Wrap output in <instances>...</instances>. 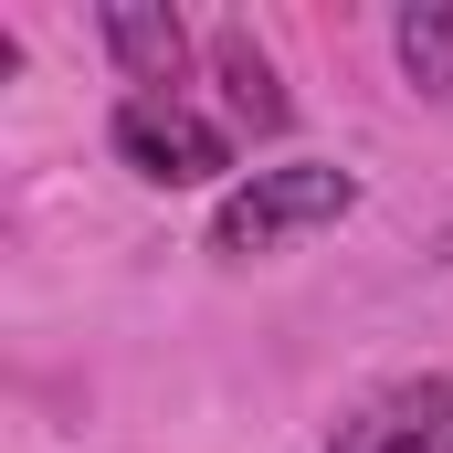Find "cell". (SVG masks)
Here are the masks:
<instances>
[{"instance_id": "obj_5", "label": "cell", "mask_w": 453, "mask_h": 453, "mask_svg": "<svg viewBox=\"0 0 453 453\" xmlns=\"http://www.w3.org/2000/svg\"><path fill=\"white\" fill-rule=\"evenodd\" d=\"M211 74H222V106H232L242 137H285V127H296V96H285L274 53L253 42V21H222V32H211Z\"/></svg>"}, {"instance_id": "obj_6", "label": "cell", "mask_w": 453, "mask_h": 453, "mask_svg": "<svg viewBox=\"0 0 453 453\" xmlns=\"http://www.w3.org/2000/svg\"><path fill=\"white\" fill-rule=\"evenodd\" d=\"M390 64H401V85H411V96L453 106V11H443V0L390 11Z\"/></svg>"}, {"instance_id": "obj_2", "label": "cell", "mask_w": 453, "mask_h": 453, "mask_svg": "<svg viewBox=\"0 0 453 453\" xmlns=\"http://www.w3.org/2000/svg\"><path fill=\"white\" fill-rule=\"evenodd\" d=\"M106 148L148 190H211V180H232V127L211 106H190V96H116Z\"/></svg>"}, {"instance_id": "obj_4", "label": "cell", "mask_w": 453, "mask_h": 453, "mask_svg": "<svg viewBox=\"0 0 453 453\" xmlns=\"http://www.w3.org/2000/svg\"><path fill=\"white\" fill-rule=\"evenodd\" d=\"M96 42H106L127 96H180L190 85V21L158 11V0H106L96 11Z\"/></svg>"}, {"instance_id": "obj_1", "label": "cell", "mask_w": 453, "mask_h": 453, "mask_svg": "<svg viewBox=\"0 0 453 453\" xmlns=\"http://www.w3.org/2000/svg\"><path fill=\"white\" fill-rule=\"evenodd\" d=\"M358 211V169L338 158H274V169H253V180H232L222 211H211V253L222 264H264V253H285L296 232H327Z\"/></svg>"}, {"instance_id": "obj_3", "label": "cell", "mask_w": 453, "mask_h": 453, "mask_svg": "<svg viewBox=\"0 0 453 453\" xmlns=\"http://www.w3.org/2000/svg\"><path fill=\"white\" fill-rule=\"evenodd\" d=\"M327 453H453V380H443V369H422V380L369 390L358 411H338Z\"/></svg>"}]
</instances>
